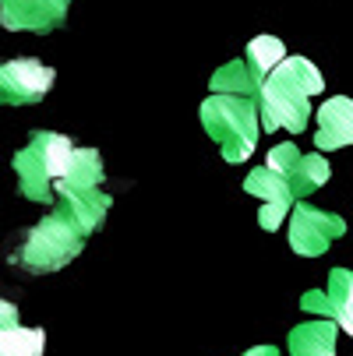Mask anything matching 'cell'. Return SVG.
Returning <instances> with one entry per match:
<instances>
[{
	"instance_id": "6da1fadb",
	"label": "cell",
	"mask_w": 353,
	"mask_h": 356,
	"mask_svg": "<svg viewBox=\"0 0 353 356\" xmlns=\"http://www.w3.org/2000/svg\"><path fill=\"white\" fill-rule=\"evenodd\" d=\"M322 92V74L308 60H279L262 81H258V117L265 131H304L311 106L308 99Z\"/></svg>"
},
{
	"instance_id": "7a4b0ae2",
	"label": "cell",
	"mask_w": 353,
	"mask_h": 356,
	"mask_svg": "<svg viewBox=\"0 0 353 356\" xmlns=\"http://www.w3.org/2000/svg\"><path fill=\"white\" fill-rule=\"evenodd\" d=\"M85 229L78 226V219L68 209H57L54 216H46L39 226H32L22 243L11 250V261L22 265L32 275H46L64 268L71 258H78L85 247Z\"/></svg>"
},
{
	"instance_id": "3957f363",
	"label": "cell",
	"mask_w": 353,
	"mask_h": 356,
	"mask_svg": "<svg viewBox=\"0 0 353 356\" xmlns=\"http://www.w3.org/2000/svg\"><path fill=\"white\" fill-rule=\"evenodd\" d=\"M71 156H74V145L64 134L36 131L25 141V148L15 156V173H18L22 194L29 201H46L49 194H54L57 180L68 173Z\"/></svg>"
},
{
	"instance_id": "277c9868",
	"label": "cell",
	"mask_w": 353,
	"mask_h": 356,
	"mask_svg": "<svg viewBox=\"0 0 353 356\" xmlns=\"http://www.w3.org/2000/svg\"><path fill=\"white\" fill-rule=\"evenodd\" d=\"M209 134L219 141L226 163H240L255 152L258 141V106L251 103V95H226L216 92L205 106H201Z\"/></svg>"
},
{
	"instance_id": "5b68a950",
	"label": "cell",
	"mask_w": 353,
	"mask_h": 356,
	"mask_svg": "<svg viewBox=\"0 0 353 356\" xmlns=\"http://www.w3.org/2000/svg\"><path fill=\"white\" fill-rule=\"evenodd\" d=\"M54 88V67L32 57L0 64V106H32Z\"/></svg>"
},
{
	"instance_id": "8992f818",
	"label": "cell",
	"mask_w": 353,
	"mask_h": 356,
	"mask_svg": "<svg viewBox=\"0 0 353 356\" xmlns=\"http://www.w3.org/2000/svg\"><path fill=\"white\" fill-rule=\"evenodd\" d=\"M343 233H346V226L332 212L297 205V212L290 216V247L297 254H304V258H318V254H325L329 243L336 236H343Z\"/></svg>"
},
{
	"instance_id": "52a82bcc",
	"label": "cell",
	"mask_w": 353,
	"mask_h": 356,
	"mask_svg": "<svg viewBox=\"0 0 353 356\" xmlns=\"http://www.w3.org/2000/svg\"><path fill=\"white\" fill-rule=\"evenodd\" d=\"M71 0H0V22L15 32H49L68 15Z\"/></svg>"
},
{
	"instance_id": "ba28073f",
	"label": "cell",
	"mask_w": 353,
	"mask_h": 356,
	"mask_svg": "<svg viewBox=\"0 0 353 356\" xmlns=\"http://www.w3.org/2000/svg\"><path fill=\"white\" fill-rule=\"evenodd\" d=\"M46 335L42 328H25L18 321V307L0 296V356H42Z\"/></svg>"
},
{
	"instance_id": "9c48e42d",
	"label": "cell",
	"mask_w": 353,
	"mask_h": 356,
	"mask_svg": "<svg viewBox=\"0 0 353 356\" xmlns=\"http://www.w3.org/2000/svg\"><path fill=\"white\" fill-rule=\"evenodd\" d=\"M318 148H343V145H353V103L343 95L329 99L318 113Z\"/></svg>"
},
{
	"instance_id": "30bf717a",
	"label": "cell",
	"mask_w": 353,
	"mask_h": 356,
	"mask_svg": "<svg viewBox=\"0 0 353 356\" xmlns=\"http://www.w3.org/2000/svg\"><path fill=\"white\" fill-rule=\"evenodd\" d=\"M336 332L339 325L332 318L297 325L290 332V356H336Z\"/></svg>"
},
{
	"instance_id": "8fae6325",
	"label": "cell",
	"mask_w": 353,
	"mask_h": 356,
	"mask_svg": "<svg viewBox=\"0 0 353 356\" xmlns=\"http://www.w3.org/2000/svg\"><path fill=\"white\" fill-rule=\"evenodd\" d=\"M103 184V163H99V152L92 148H74L68 173L57 180V194H71V191H92Z\"/></svg>"
},
{
	"instance_id": "7c38bea8",
	"label": "cell",
	"mask_w": 353,
	"mask_h": 356,
	"mask_svg": "<svg viewBox=\"0 0 353 356\" xmlns=\"http://www.w3.org/2000/svg\"><path fill=\"white\" fill-rule=\"evenodd\" d=\"M329 318L353 335V272L346 268H336L332 279H329Z\"/></svg>"
},
{
	"instance_id": "4fadbf2b",
	"label": "cell",
	"mask_w": 353,
	"mask_h": 356,
	"mask_svg": "<svg viewBox=\"0 0 353 356\" xmlns=\"http://www.w3.org/2000/svg\"><path fill=\"white\" fill-rule=\"evenodd\" d=\"M247 194H258V197H265V205H279V209H290V201H293L290 180L272 173L269 166H262L247 177Z\"/></svg>"
},
{
	"instance_id": "5bb4252c",
	"label": "cell",
	"mask_w": 353,
	"mask_h": 356,
	"mask_svg": "<svg viewBox=\"0 0 353 356\" xmlns=\"http://www.w3.org/2000/svg\"><path fill=\"white\" fill-rule=\"evenodd\" d=\"M286 57V49H283V42L276 39V35H258L255 42L247 46V57H244V64L255 71V78L262 81L279 60Z\"/></svg>"
},
{
	"instance_id": "9a60e30c",
	"label": "cell",
	"mask_w": 353,
	"mask_h": 356,
	"mask_svg": "<svg viewBox=\"0 0 353 356\" xmlns=\"http://www.w3.org/2000/svg\"><path fill=\"white\" fill-rule=\"evenodd\" d=\"M325 180H329V163L322 156H300V163L290 173V191H293V197L297 194H311Z\"/></svg>"
},
{
	"instance_id": "2e32d148",
	"label": "cell",
	"mask_w": 353,
	"mask_h": 356,
	"mask_svg": "<svg viewBox=\"0 0 353 356\" xmlns=\"http://www.w3.org/2000/svg\"><path fill=\"white\" fill-rule=\"evenodd\" d=\"M212 88L226 92V95H255L258 92V78L244 60H233L212 78Z\"/></svg>"
},
{
	"instance_id": "e0dca14e",
	"label": "cell",
	"mask_w": 353,
	"mask_h": 356,
	"mask_svg": "<svg viewBox=\"0 0 353 356\" xmlns=\"http://www.w3.org/2000/svg\"><path fill=\"white\" fill-rule=\"evenodd\" d=\"M300 163V152H297V145H279V148H272L269 152V170L272 173H279V177H286L290 180V173H293V166Z\"/></svg>"
},
{
	"instance_id": "ac0fdd59",
	"label": "cell",
	"mask_w": 353,
	"mask_h": 356,
	"mask_svg": "<svg viewBox=\"0 0 353 356\" xmlns=\"http://www.w3.org/2000/svg\"><path fill=\"white\" fill-rule=\"evenodd\" d=\"M244 356H279V353H276L272 346H255V349H247Z\"/></svg>"
}]
</instances>
